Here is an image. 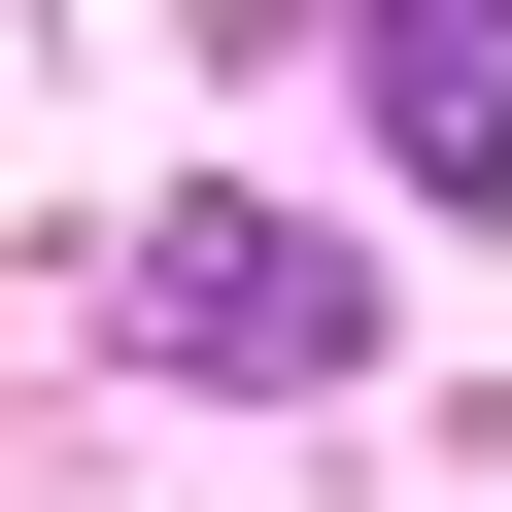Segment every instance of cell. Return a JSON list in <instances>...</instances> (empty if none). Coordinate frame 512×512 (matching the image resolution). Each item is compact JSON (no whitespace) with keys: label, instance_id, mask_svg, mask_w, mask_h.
<instances>
[{"label":"cell","instance_id":"1","mask_svg":"<svg viewBox=\"0 0 512 512\" xmlns=\"http://www.w3.org/2000/svg\"><path fill=\"white\" fill-rule=\"evenodd\" d=\"M103 308H137L171 376H274V410H308V376L376 342V274H342V239H308V205H171V239H137V274H103Z\"/></svg>","mask_w":512,"mask_h":512},{"label":"cell","instance_id":"2","mask_svg":"<svg viewBox=\"0 0 512 512\" xmlns=\"http://www.w3.org/2000/svg\"><path fill=\"white\" fill-rule=\"evenodd\" d=\"M376 137H410L444 205L512 171V0H376Z\"/></svg>","mask_w":512,"mask_h":512}]
</instances>
